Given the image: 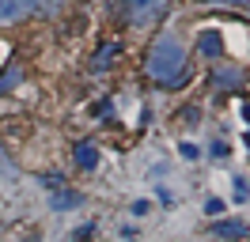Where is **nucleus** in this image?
Returning a JSON list of instances; mask_svg holds the SVG:
<instances>
[{"label": "nucleus", "instance_id": "1", "mask_svg": "<svg viewBox=\"0 0 250 242\" xmlns=\"http://www.w3.org/2000/svg\"><path fill=\"white\" fill-rule=\"evenodd\" d=\"M144 68H148V76H152V80L167 83V87L186 83V80H189V68H186V45L178 42V38H171V34L156 38V45L148 49Z\"/></svg>", "mask_w": 250, "mask_h": 242}, {"label": "nucleus", "instance_id": "2", "mask_svg": "<svg viewBox=\"0 0 250 242\" xmlns=\"http://www.w3.org/2000/svg\"><path fill=\"white\" fill-rule=\"evenodd\" d=\"M167 4L171 0H125V15H129L133 27H148L167 12Z\"/></svg>", "mask_w": 250, "mask_h": 242}, {"label": "nucleus", "instance_id": "3", "mask_svg": "<svg viewBox=\"0 0 250 242\" xmlns=\"http://www.w3.org/2000/svg\"><path fill=\"white\" fill-rule=\"evenodd\" d=\"M34 8H38L34 0H0V23H16V19H23Z\"/></svg>", "mask_w": 250, "mask_h": 242}, {"label": "nucleus", "instance_id": "4", "mask_svg": "<svg viewBox=\"0 0 250 242\" xmlns=\"http://www.w3.org/2000/svg\"><path fill=\"white\" fill-rule=\"evenodd\" d=\"M243 80H247V72L231 64V68H216V76H212V87H216V91H235Z\"/></svg>", "mask_w": 250, "mask_h": 242}, {"label": "nucleus", "instance_id": "5", "mask_svg": "<svg viewBox=\"0 0 250 242\" xmlns=\"http://www.w3.org/2000/svg\"><path fill=\"white\" fill-rule=\"evenodd\" d=\"M212 235L220 242H235V239H247V223H239V220H216L212 227Z\"/></svg>", "mask_w": 250, "mask_h": 242}, {"label": "nucleus", "instance_id": "6", "mask_svg": "<svg viewBox=\"0 0 250 242\" xmlns=\"http://www.w3.org/2000/svg\"><path fill=\"white\" fill-rule=\"evenodd\" d=\"M76 166H83V170H95V166H99V148H95L91 140L76 144Z\"/></svg>", "mask_w": 250, "mask_h": 242}, {"label": "nucleus", "instance_id": "7", "mask_svg": "<svg viewBox=\"0 0 250 242\" xmlns=\"http://www.w3.org/2000/svg\"><path fill=\"white\" fill-rule=\"evenodd\" d=\"M118 53H122V45H118V42H106V45H103V49H99V53L91 57V68H95V72L110 68V60L118 57Z\"/></svg>", "mask_w": 250, "mask_h": 242}, {"label": "nucleus", "instance_id": "8", "mask_svg": "<svg viewBox=\"0 0 250 242\" xmlns=\"http://www.w3.org/2000/svg\"><path fill=\"white\" fill-rule=\"evenodd\" d=\"M220 49H224L220 34H216V30H205V34H201V53H205V57H220Z\"/></svg>", "mask_w": 250, "mask_h": 242}, {"label": "nucleus", "instance_id": "9", "mask_svg": "<svg viewBox=\"0 0 250 242\" xmlns=\"http://www.w3.org/2000/svg\"><path fill=\"white\" fill-rule=\"evenodd\" d=\"M19 80H23V68H19V64H12L8 72H0V95H8V91L19 83Z\"/></svg>", "mask_w": 250, "mask_h": 242}, {"label": "nucleus", "instance_id": "10", "mask_svg": "<svg viewBox=\"0 0 250 242\" xmlns=\"http://www.w3.org/2000/svg\"><path fill=\"white\" fill-rule=\"evenodd\" d=\"M80 204V193H53V208H76Z\"/></svg>", "mask_w": 250, "mask_h": 242}, {"label": "nucleus", "instance_id": "11", "mask_svg": "<svg viewBox=\"0 0 250 242\" xmlns=\"http://www.w3.org/2000/svg\"><path fill=\"white\" fill-rule=\"evenodd\" d=\"M178 151H182V159H189V163L201 155V151H197V144H189V140H182V144H178Z\"/></svg>", "mask_w": 250, "mask_h": 242}, {"label": "nucleus", "instance_id": "12", "mask_svg": "<svg viewBox=\"0 0 250 242\" xmlns=\"http://www.w3.org/2000/svg\"><path fill=\"white\" fill-rule=\"evenodd\" d=\"M0 174H4L8 182H16V174H19V170H16V163H8V159L0 155Z\"/></svg>", "mask_w": 250, "mask_h": 242}, {"label": "nucleus", "instance_id": "13", "mask_svg": "<svg viewBox=\"0 0 250 242\" xmlns=\"http://www.w3.org/2000/svg\"><path fill=\"white\" fill-rule=\"evenodd\" d=\"M205 212H208V216H220V212H224V201H220V197H208V201H205Z\"/></svg>", "mask_w": 250, "mask_h": 242}, {"label": "nucleus", "instance_id": "14", "mask_svg": "<svg viewBox=\"0 0 250 242\" xmlns=\"http://www.w3.org/2000/svg\"><path fill=\"white\" fill-rule=\"evenodd\" d=\"M224 155H228V144H224V140H216V144H212V159H224Z\"/></svg>", "mask_w": 250, "mask_h": 242}, {"label": "nucleus", "instance_id": "15", "mask_svg": "<svg viewBox=\"0 0 250 242\" xmlns=\"http://www.w3.org/2000/svg\"><path fill=\"white\" fill-rule=\"evenodd\" d=\"M87 235H95V223H83V227H80V231H76V242L87 239Z\"/></svg>", "mask_w": 250, "mask_h": 242}, {"label": "nucleus", "instance_id": "16", "mask_svg": "<svg viewBox=\"0 0 250 242\" xmlns=\"http://www.w3.org/2000/svg\"><path fill=\"white\" fill-rule=\"evenodd\" d=\"M205 4H250V0H205Z\"/></svg>", "mask_w": 250, "mask_h": 242}, {"label": "nucleus", "instance_id": "17", "mask_svg": "<svg viewBox=\"0 0 250 242\" xmlns=\"http://www.w3.org/2000/svg\"><path fill=\"white\" fill-rule=\"evenodd\" d=\"M243 121L250 125V102H243Z\"/></svg>", "mask_w": 250, "mask_h": 242}, {"label": "nucleus", "instance_id": "18", "mask_svg": "<svg viewBox=\"0 0 250 242\" xmlns=\"http://www.w3.org/2000/svg\"><path fill=\"white\" fill-rule=\"evenodd\" d=\"M247 148H250V133H247Z\"/></svg>", "mask_w": 250, "mask_h": 242}, {"label": "nucleus", "instance_id": "19", "mask_svg": "<svg viewBox=\"0 0 250 242\" xmlns=\"http://www.w3.org/2000/svg\"><path fill=\"white\" fill-rule=\"evenodd\" d=\"M247 15H250V4H247Z\"/></svg>", "mask_w": 250, "mask_h": 242}]
</instances>
